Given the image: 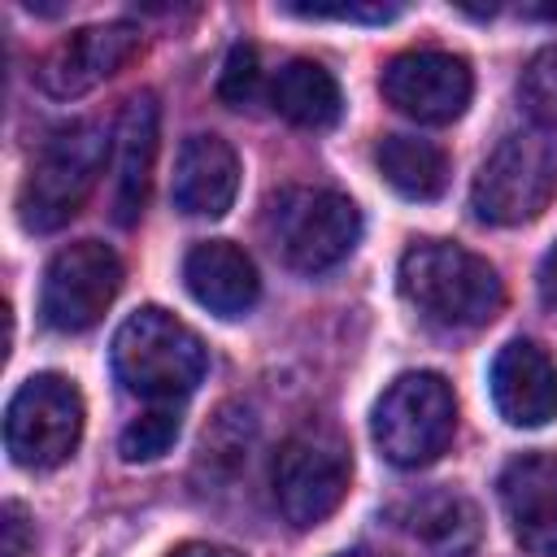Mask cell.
<instances>
[{"mask_svg":"<svg viewBox=\"0 0 557 557\" xmlns=\"http://www.w3.org/2000/svg\"><path fill=\"white\" fill-rule=\"evenodd\" d=\"M396 278H400V296L426 322L448 331L487 326L505 305V283L496 265L448 239H422L405 248Z\"/></svg>","mask_w":557,"mask_h":557,"instance_id":"obj_1","label":"cell"},{"mask_svg":"<svg viewBox=\"0 0 557 557\" xmlns=\"http://www.w3.org/2000/svg\"><path fill=\"white\" fill-rule=\"evenodd\" d=\"M205 344L200 335L178 322L174 313L144 305L135 309L117 335H113V374L131 396H144L152 405H178L187 400L205 379Z\"/></svg>","mask_w":557,"mask_h":557,"instance_id":"obj_2","label":"cell"},{"mask_svg":"<svg viewBox=\"0 0 557 557\" xmlns=\"http://www.w3.org/2000/svg\"><path fill=\"white\" fill-rule=\"evenodd\" d=\"M265 239L296 274H322L339 265L361 239V213L331 187H283L265 205Z\"/></svg>","mask_w":557,"mask_h":557,"instance_id":"obj_3","label":"cell"},{"mask_svg":"<svg viewBox=\"0 0 557 557\" xmlns=\"http://www.w3.org/2000/svg\"><path fill=\"white\" fill-rule=\"evenodd\" d=\"M109 157V139L96 122H70L52 131L30 161V174L17 191V218L26 231L65 226L100 183Z\"/></svg>","mask_w":557,"mask_h":557,"instance_id":"obj_4","label":"cell"},{"mask_svg":"<svg viewBox=\"0 0 557 557\" xmlns=\"http://www.w3.org/2000/svg\"><path fill=\"white\" fill-rule=\"evenodd\" d=\"M557 196V135L527 126L505 135L474 174L470 209L492 226H522Z\"/></svg>","mask_w":557,"mask_h":557,"instance_id":"obj_5","label":"cell"},{"mask_svg":"<svg viewBox=\"0 0 557 557\" xmlns=\"http://www.w3.org/2000/svg\"><path fill=\"white\" fill-rule=\"evenodd\" d=\"M352 479L348 440L326 422L296 426L274 453V505L292 527H318L339 509Z\"/></svg>","mask_w":557,"mask_h":557,"instance_id":"obj_6","label":"cell"},{"mask_svg":"<svg viewBox=\"0 0 557 557\" xmlns=\"http://www.w3.org/2000/svg\"><path fill=\"white\" fill-rule=\"evenodd\" d=\"M453 431H457V396L448 379L435 370L400 374L374 405V444L400 470L431 466L448 448Z\"/></svg>","mask_w":557,"mask_h":557,"instance_id":"obj_7","label":"cell"},{"mask_svg":"<svg viewBox=\"0 0 557 557\" xmlns=\"http://www.w3.org/2000/svg\"><path fill=\"white\" fill-rule=\"evenodd\" d=\"M83 440V396L61 374H30L4 413V448L26 470L61 466Z\"/></svg>","mask_w":557,"mask_h":557,"instance_id":"obj_8","label":"cell"},{"mask_svg":"<svg viewBox=\"0 0 557 557\" xmlns=\"http://www.w3.org/2000/svg\"><path fill=\"white\" fill-rule=\"evenodd\" d=\"M117 292H122L117 252L100 239H78L48 261L44 287H39V313L52 331L78 335L109 313Z\"/></svg>","mask_w":557,"mask_h":557,"instance_id":"obj_9","label":"cell"},{"mask_svg":"<svg viewBox=\"0 0 557 557\" xmlns=\"http://www.w3.org/2000/svg\"><path fill=\"white\" fill-rule=\"evenodd\" d=\"M383 100L426 126H444L453 117L466 113L470 91H474V74L466 65V57L457 52H440V48H413L400 52L383 65Z\"/></svg>","mask_w":557,"mask_h":557,"instance_id":"obj_10","label":"cell"},{"mask_svg":"<svg viewBox=\"0 0 557 557\" xmlns=\"http://www.w3.org/2000/svg\"><path fill=\"white\" fill-rule=\"evenodd\" d=\"M135 52H139V26L135 22L83 26L44 52V61L35 65V83L52 100H70V96H83L96 83L113 78Z\"/></svg>","mask_w":557,"mask_h":557,"instance_id":"obj_11","label":"cell"},{"mask_svg":"<svg viewBox=\"0 0 557 557\" xmlns=\"http://www.w3.org/2000/svg\"><path fill=\"white\" fill-rule=\"evenodd\" d=\"M500 505L531 557H557V457L522 453L500 470Z\"/></svg>","mask_w":557,"mask_h":557,"instance_id":"obj_12","label":"cell"},{"mask_svg":"<svg viewBox=\"0 0 557 557\" xmlns=\"http://www.w3.org/2000/svg\"><path fill=\"white\" fill-rule=\"evenodd\" d=\"M492 400L513 426H544L557 418V361L535 339H509L492 361Z\"/></svg>","mask_w":557,"mask_h":557,"instance_id":"obj_13","label":"cell"},{"mask_svg":"<svg viewBox=\"0 0 557 557\" xmlns=\"http://www.w3.org/2000/svg\"><path fill=\"white\" fill-rule=\"evenodd\" d=\"M157 96L152 91H135L122 104L117 117V170H113V222L131 226L144 205H148V187H152V165H157Z\"/></svg>","mask_w":557,"mask_h":557,"instance_id":"obj_14","label":"cell"},{"mask_svg":"<svg viewBox=\"0 0 557 557\" xmlns=\"http://www.w3.org/2000/svg\"><path fill=\"white\" fill-rule=\"evenodd\" d=\"M183 283L218 318H244L261 296V278H257L252 257L231 239L196 244L183 257Z\"/></svg>","mask_w":557,"mask_h":557,"instance_id":"obj_15","label":"cell"},{"mask_svg":"<svg viewBox=\"0 0 557 557\" xmlns=\"http://www.w3.org/2000/svg\"><path fill=\"white\" fill-rule=\"evenodd\" d=\"M174 205L191 218H222L239 191V157L222 135H191L174 161Z\"/></svg>","mask_w":557,"mask_h":557,"instance_id":"obj_16","label":"cell"},{"mask_svg":"<svg viewBox=\"0 0 557 557\" xmlns=\"http://www.w3.org/2000/svg\"><path fill=\"white\" fill-rule=\"evenodd\" d=\"M396 522L431 557H466L479 544V531H483V518H479L474 500L461 496V492H448V487L409 496L405 505H396Z\"/></svg>","mask_w":557,"mask_h":557,"instance_id":"obj_17","label":"cell"},{"mask_svg":"<svg viewBox=\"0 0 557 557\" xmlns=\"http://www.w3.org/2000/svg\"><path fill=\"white\" fill-rule=\"evenodd\" d=\"M270 104L278 117H287L292 126H305V131H326L339 122V109H344V96H339V83L326 65L309 61V57H296L287 61L274 83H270Z\"/></svg>","mask_w":557,"mask_h":557,"instance_id":"obj_18","label":"cell"},{"mask_svg":"<svg viewBox=\"0 0 557 557\" xmlns=\"http://www.w3.org/2000/svg\"><path fill=\"white\" fill-rule=\"evenodd\" d=\"M374 165L392 191L405 200H435L448 183V157L431 139L418 135H383L374 148Z\"/></svg>","mask_w":557,"mask_h":557,"instance_id":"obj_19","label":"cell"},{"mask_svg":"<svg viewBox=\"0 0 557 557\" xmlns=\"http://www.w3.org/2000/svg\"><path fill=\"white\" fill-rule=\"evenodd\" d=\"M178 426H183L178 405H152V409H144L139 418L126 422V431H122V440H117L122 461L135 466V461H157V457H165V453L174 448V440H178Z\"/></svg>","mask_w":557,"mask_h":557,"instance_id":"obj_20","label":"cell"},{"mask_svg":"<svg viewBox=\"0 0 557 557\" xmlns=\"http://www.w3.org/2000/svg\"><path fill=\"white\" fill-rule=\"evenodd\" d=\"M518 96H522L527 113H531L544 131L557 126V44H544V48L527 61V70H522V78H518Z\"/></svg>","mask_w":557,"mask_h":557,"instance_id":"obj_21","label":"cell"},{"mask_svg":"<svg viewBox=\"0 0 557 557\" xmlns=\"http://www.w3.org/2000/svg\"><path fill=\"white\" fill-rule=\"evenodd\" d=\"M257 83H261L257 48H252V44H231V52H226V61H222V74H218V96H222V104H231V109L252 104Z\"/></svg>","mask_w":557,"mask_h":557,"instance_id":"obj_22","label":"cell"},{"mask_svg":"<svg viewBox=\"0 0 557 557\" xmlns=\"http://www.w3.org/2000/svg\"><path fill=\"white\" fill-rule=\"evenodd\" d=\"M292 13H300V17H339V22H387V17H396L400 9H396V4H335V9H322V4H292Z\"/></svg>","mask_w":557,"mask_h":557,"instance_id":"obj_23","label":"cell"},{"mask_svg":"<svg viewBox=\"0 0 557 557\" xmlns=\"http://www.w3.org/2000/svg\"><path fill=\"white\" fill-rule=\"evenodd\" d=\"M26 509L4 505V557H26Z\"/></svg>","mask_w":557,"mask_h":557,"instance_id":"obj_24","label":"cell"},{"mask_svg":"<svg viewBox=\"0 0 557 557\" xmlns=\"http://www.w3.org/2000/svg\"><path fill=\"white\" fill-rule=\"evenodd\" d=\"M540 296L548 300V305H557V244L544 252V261H540Z\"/></svg>","mask_w":557,"mask_h":557,"instance_id":"obj_25","label":"cell"},{"mask_svg":"<svg viewBox=\"0 0 557 557\" xmlns=\"http://www.w3.org/2000/svg\"><path fill=\"white\" fill-rule=\"evenodd\" d=\"M170 557H239V553L235 548H222V544H183Z\"/></svg>","mask_w":557,"mask_h":557,"instance_id":"obj_26","label":"cell"},{"mask_svg":"<svg viewBox=\"0 0 557 557\" xmlns=\"http://www.w3.org/2000/svg\"><path fill=\"white\" fill-rule=\"evenodd\" d=\"M335 557H374V553H361V548H352V553H335Z\"/></svg>","mask_w":557,"mask_h":557,"instance_id":"obj_27","label":"cell"}]
</instances>
